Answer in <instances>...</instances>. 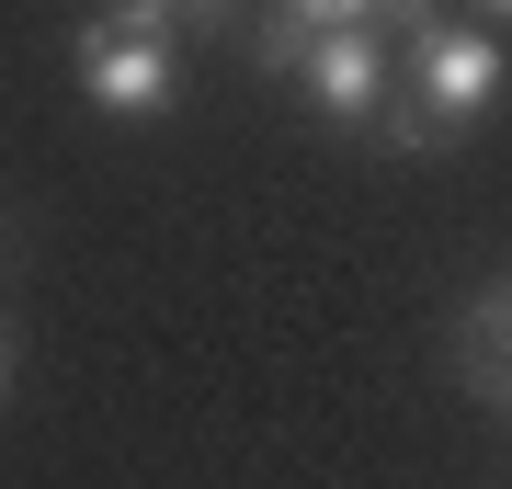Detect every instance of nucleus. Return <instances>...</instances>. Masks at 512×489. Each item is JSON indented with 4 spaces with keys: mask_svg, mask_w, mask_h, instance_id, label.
Returning a JSON list of instances; mask_svg holds the SVG:
<instances>
[{
    "mask_svg": "<svg viewBox=\"0 0 512 489\" xmlns=\"http://www.w3.org/2000/svg\"><path fill=\"white\" fill-rule=\"evenodd\" d=\"M239 46H251V69L296 80V69H308V46H319V23H308V12H285V0H251V23H239Z\"/></svg>",
    "mask_w": 512,
    "mask_h": 489,
    "instance_id": "39448f33",
    "label": "nucleus"
},
{
    "mask_svg": "<svg viewBox=\"0 0 512 489\" xmlns=\"http://www.w3.org/2000/svg\"><path fill=\"white\" fill-rule=\"evenodd\" d=\"M296 91L330 114V126H376L387 91H399V69H387V35H319L308 69H296Z\"/></svg>",
    "mask_w": 512,
    "mask_h": 489,
    "instance_id": "7ed1b4c3",
    "label": "nucleus"
},
{
    "mask_svg": "<svg viewBox=\"0 0 512 489\" xmlns=\"http://www.w3.org/2000/svg\"><path fill=\"white\" fill-rule=\"evenodd\" d=\"M433 23H444L433 0H387V12H376V35H399V46H421V35H433Z\"/></svg>",
    "mask_w": 512,
    "mask_h": 489,
    "instance_id": "6e6552de",
    "label": "nucleus"
},
{
    "mask_svg": "<svg viewBox=\"0 0 512 489\" xmlns=\"http://www.w3.org/2000/svg\"><path fill=\"white\" fill-rule=\"evenodd\" d=\"M456 376H467L490 410H512V296H501V285L456 308Z\"/></svg>",
    "mask_w": 512,
    "mask_h": 489,
    "instance_id": "20e7f679",
    "label": "nucleus"
},
{
    "mask_svg": "<svg viewBox=\"0 0 512 489\" xmlns=\"http://www.w3.org/2000/svg\"><path fill=\"white\" fill-rule=\"evenodd\" d=\"M148 12H160L171 35H228V23H251V0H148Z\"/></svg>",
    "mask_w": 512,
    "mask_h": 489,
    "instance_id": "423d86ee",
    "label": "nucleus"
},
{
    "mask_svg": "<svg viewBox=\"0 0 512 489\" xmlns=\"http://www.w3.org/2000/svg\"><path fill=\"white\" fill-rule=\"evenodd\" d=\"M501 91V46L467 35V23H433L421 46H399V91H387L376 137L387 148H456Z\"/></svg>",
    "mask_w": 512,
    "mask_h": 489,
    "instance_id": "f257e3e1",
    "label": "nucleus"
},
{
    "mask_svg": "<svg viewBox=\"0 0 512 489\" xmlns=\"http://www.w3.org/2000/svg\"><path fill=\"white\" fill-rule=\"evenodd\" d=\"M69 57H80V91H92L103 114H126V126H160V114L183 103V35L148 12V0H103Z\"/></svg>",
    "mask_w": 512,
    "mask_h": 489,
    "instance_id": "f03ea898",
    "label": "nucleus"
},
{
    "mask_svg": "<svg viewBox=\"0 0 512 489\" xmlns=\"http://www.w3.org/2000/svg\"><path fill=\"white\" fill-rule=\"evenodd\" d=\"M285 12H308L319 35H376V12H387V0H285Z\"/></svg>",
    "mask_w": 512,
    "mask_h": 489,
    "instance_id": "0eeeda50",
    "label": "nucleus"
},
{
    "mask_svg": "<svg viewBox=\"0 0 512 489\" xmlns=\"http://www.w3.org/2000/svg\"><path fill=\"white\" fill-rule=\"evenodd\" d=\"M0 399H12V319H0Z\"/></svg>",
    "mask_w": 512,
    "mask_h": 489,
    "instance_id": "1a4fd4ad",
    "label": "nucleus"
},
{
    "mask_svg": "<svg viewBox=\"0 0 512 489\" xmlns=\"http://www.w3.org/2000/svg\"><path fill=\"white\" fill-rule=\"evenodd\" d=\"M478 12H490V23H512V0H478Z\"/></svg>",
    "mask_w": 512,
    "mask_h": 489,
    "instance_id": "9d476101",
    "label": "nucleus"
}]
</instances>
